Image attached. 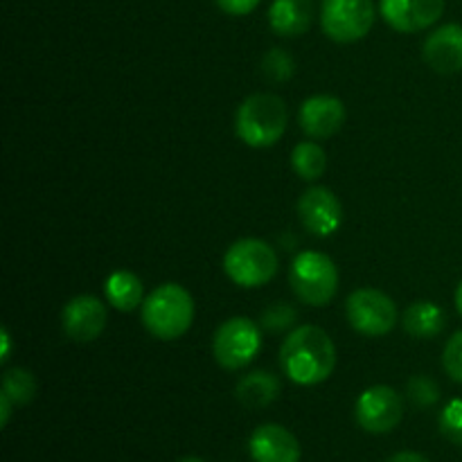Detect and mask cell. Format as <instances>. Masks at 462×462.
Masks as SVG:
<instances>
[{
	"label": "cell",
	"mask_w": 462,
	"mask_h": 462,
	"mask_svg": "<svg viewBox=\"0 0 462 462\" xmlns=\"http://www.w3.org/2000/svg\"><path fill=\"white\" fill-rule=\"evenodd\" d=\"M12 406L14 402L0 391V427H7L9 424V418H12Z\"/></svg>",
	"instance_id": "83f0119b"
},
{
	"label": "cell",
	"mask_w": 462,
	"mask_h": 462,
	"mask_svg": "<svg viewBox=\"0 0 462 462\" xmlns=\"http://www.w3.org/2000/svg\"><path fill=\"white\" fill-rule=\"evenodd\" d=\"M291 167L302 180H319L328 170V153L319 143L305 140L293 147Z\"/></svg>",
	"instance_id": "ffe728a7"
},
{
	"label": "cell",
	"mask_w": 462,
	"mask_h": 462,
	"mask_svg": "<svg viewBox=\"0 0 462 462\" xmlns=\"http://www.w3.org/2000/svg\"><path fill=\"white\" fill-rule=\"evenodd\" d=\"M248 454L255 462H300L298 438L282 424H262L248 440Z\"/></svg>",
	"instance_id": "4fadbf2b"
},
{
	"label": "cell",
	"mask_w": 462,
	"mask_h": 462,
	"mask_svg": "<svg viewBox=\"0 0 462 462\" xmlns=\"http://www.w3.org/2000/svg\"><path fill=\"white\" fill-rule=\"evenodd\" d=\"M298 122H300V129L310 138L325 140L343 126V122H346V106L334 95H314V97L302 102Z\"/></svg>",
	"instance_id": "5bb4252c"
},
{
	"label": "cell",
	"mask_w": 462,
	"mask_h": 462,
	"mask_svg": "<svg viewBox=\"0 0 462 462\" xmlns=\"http://www.w3.org/2000/svg\"><path fill=\"white\" fill-rule=\"evenodd\" d=\"M217 5L230 16H246L260 5V0H217Z\"/></svg>",
	"instance_id": "4316f807"
},
{
	"label": "cell",
	"mask_w": 462,
	"mask_h": 462,
	"mask_svg": "<svg viewBox=\"0 0 462 462\" xmlns=\"http://www.w3.org/2000/svg\"><path fill=\"white\" fill-rule=\"evenodd\" d=\"M108 305L117 311H134L144 302V287L140 278L131 271H116L106 278L104 284Z\"/></svg>",
	"instance_id": "d6986e66"
},
{
	"label": "cell",
	"mask_w": 462,
	"mask_h": 462,
	"mask_svg": "<svg viewBox=\"0 0 462 462\" xmlns=\"http://www.w3.org/2000/svg\"><path fill=\"white\" fill-rule=\"evenodd\" d=\"M404 418V400L391 386H370L359 395L355 404V420L364 431L382 436L397 429Z\"/></svg>",
	"instance_id": "9c48e42d"
},
{
	"label": "cell",
	"mask_w": 462,
	"mask_h": 462,
	"mask_svg": "<svg viewBox=\"0 0 462 462\" xmlns=\"http://www.w3.org/2000/svg\"><path fill=\"white\" fill-rule=\"evenodd\" d=\"M224 271L237 287H264L278 273V253L264 239H237L226 251Z\"/></svg>",
	"instance_id": "5b68a950"
},
{
	"label": "cell",
	"mask_w": 462,
	"mask_h": 462,
	"mask_svg": "<svg viewBox=\"0 0 462 462\" xmlns=\"http://www.w3.org/2000/svg\"><path fill=\"white\" fill-rule=\"evenodd\" d=\"M346 314L352 328L364 337H386L397 325V307L379 289H356L347 296Z\"/></svg>",
	"instance_id": "ba28073f"
},
{
	"label": "cell",
	"mask_w": 462,
	"mask_h": 462,
	"mask_svg": "<svg viewBox=\"0 0 462 462\" xmlns=\"http://www.w3.org/2000/svg\"><path fill=\"white\" fill-rule=\"evenodd\" d=\"M379 12L393 30L413 34L440 21L445 0H379Z\"/></svg>",
	"instance_id": "8fae6325"
},
{
	"label": "cell",
	"mask_w": 462,
	"mask_h": 462,
	"mask_svg": "<svg viewBox=\"0 0 462 462\" xmlns=\"http://www.w3.org/2000/svg\"><path fill=\"white\" fill-rule=\"evenodd\" d=\"M440 431L454 445L462 447V397L451 400L440 413Z\"/></svg>",
	"instance_id": "d4e9b609"
},
{
	"label": "cell",
	"mask_w": 462,
	"mask_h": 462,
	"mask_svg": "<svg viewBox=\"0 0 462 462\" xmlns=\"http://www.w3.org/2000/svg\"><path fill=\"white\" fill-rule=\"evenodd\" d=\"M36 377L27 368H12L3 374V393L14 406L30 404L36 397Z\"/></svg>",
	"instance_id": "44dd1931"
},
{
	"label": "cell",
	"mask_w": 462,
	"mask_h": 462,
	"mask_svg": "<svg viewBox=\"0 0 462 462\" xmlns=\"http://www.w3.org/2000/svg\"><path fill=\"white\" fill-rule=\"evenodd\" d=\"M0 341H3V355H0V364H7V359H9V347H12V338H9L7 328L0 329Z\"/></svg>",
	"instance_id": "f546056e"
},
{
	"label": "cell",
	"mask_w": 462,
	"mask_h": 462,
	"mask_svg": "<svg viewBox=\"0 0 462 462\" xmlns=\"http://www.w3.org/2000/svg\"><path fill=\"white\" fill-rule=\"evenodd\" d=\"M61 323L68 338L90 343L106 328V305L95 296H77L63 307Z\"/></svg>",
	"instance_id": "7c38bea8"
},
{
	"label": "cell",
	"mask_w": 462,
	"mask_h": 462,
	"mask_svg": "<svg viewBox=\"0 0 462 462\" xmlns=\"http://www.w3.org/2000/svg\"><path fill=\"white\" fill-rule=\"evenodd\" d=\"M298 320L296 307H291L289 302H275V305L266 307L262 311L260 325L266 332H284V329L291 328Z\"/></svg>",
	"instance_id": "603a6c76"
},
{
	"label": "cell",
	"mask_w": 462,
	"mask_h": 462,
	"mask_svg": "<svg viewBox=\"0 0 462 462\" xmlns=\"http://www.w3.org/2000/svg\"><path fill=\"white\" fill-rule=\"evenodd\" d=\"M406 395H409V400L413 402L418 409H429V406H433L440 400V388H438V383L433 382L431 377L415 374L413 379H409Z\"/></svg>",
	"instance_id": "cb8c5ba5"
},
{
	"label": "cell",
	"mask_w": 462,
	"mask_h": 462,
	"mask_svg": "<svg viewBox=\"0 0 462 462\" xmlns=\"http://www.w3.org/2000/svg\"><path fill=\"white\" fill-rule=\"evenodd\" d=\"M442 365L454 382L462 383V332H456L447 341L445 352H442Z\"/></svg>",
	"instance_id": "484cf974"
},
{
	"label": "cell",
	"mask_w": 462,
	"mask_h": 462,
	"mask_svg": "<svg viewBox=\"0 0 462 462\" xmlns=\"http://www.w3.org/2000/svg\"><path fill=\"white\" fill-rule=\"evenodd\" d=\"M456 310H458V314L462 316V282L458 284V289H456Z\"/></svg>",
	"instance_id": "4dcf8cb0"
},
{
	"label": "cell",
	"mask_w": 462,
	"mask_h": 462,
	"mask_svg": "<svg viewBox=\"0 0 462 462\" xmlns=\"http://www.w3.org/2000/svg\"><path fill=\"white\" fill-rule=\"evenodd\" d=\"M402 325H404L406 334L420 341H427V338H436L438 334H442L447 325V314L440 305L431 300H420L413 302L409 310L402 316Z\"/></svg>",
	"instance_id": "ac0fdd59"
},
{
	"label": "cell",
	"mask_w": 462,
	"mask_h": 462,
	"mask_svg": "<svg viewBox=\"0 0 462 462\" xmlns=\"http://www.w3.org/2000/svg\"><path fill=\"white\" fill-rule=\"evenodd\" d=\"M289 284L298 300L310 307H325L338 291V269L325 253L305 251L293 260Z\"/></svg>",
	"instance_id": "277c9868"
},
{
	"label": "cell",
	"mask_w": 462,
	"mask_h": 462,
	"mask_svg": "<svg viewBox=\"0 0 462 462\" xmlns=\"http://www.w3.org/2000/svg\"><path fill=\"white\" fill-rule=\"evenodd\" d=\"M140 319L153 338L176 341L192 328L194 298L180 284H161L144 298Z\"/></svg>",
	"instance_id": "7a4b0ae2"
},
{
	"label": "cell",
	"mask_w": 462,
	"mask_h": 462,
	"mask_svg": "<svg viewBox=\"0 0 462 462\" xmlns=\"http://www.w3.org/2000/svg\"><path fill=\"white\" fill-rule=\"evenodd\" d=\"M262 72H264L266 79L275 81V84H284V81L296 75V61H293L287 50L273 48L262 59Z\"/></svg>",
	"instance_id": "7402d4cb"
},
{
	"label": "cell",
	"mask_w": 462,
	"mask_h": 462,
	"mask_svg": "<svg viewBox=\"0 0 462 462\" xmlns=\"http://www.w3.org/2000/svg\"><path fill=\"white\" fill-rule=\"evenodd\" d=\"M424 61L440 75H454L462 70V25L449 23L438 27L424 41Z\"/></svg>",
	"instance_id": "9a60e30c"
},
{
	"label": "cell",
	"mask_w": 462,
	"mask_h": 462,
	"mask_svg": "<svg viewBox=\"0 0 462 462\" xmlns=\"http://www.w3.org/2000/svg\"><path fill=\"white\" fill-rule=\"evenodd\" d=\"M298 217L311 235L329 237L341 228L343 206L332 189L316 185V188L302 192L300 201H298Z\"/></svg>",
	"instance_id": "30bf717a"
},
{
	"label": "cell",
	"mask_w": 462,
	"mask_h": 462,
	"mask_svg": "<svg viewBox=\"0 0 462 462\" xmlns=\"http://www.w3.org/2000/svg\"><path fill=\"white\" fill-rule=\"evenodd\" d=\"M374 16L373 0H323L320 25L337 43H355L373 30Z\"/></svg>",
	"instance_id": "52a82bcc"
},
{
	"label": "cell",
	"mask_w": 462,
	"mask_h": 462,
	"mask_svg": "<svg viewBox=\"0 0 462 462\" xmlns=\"http://www.w3.org/2000/svg\"><path fill=\"white\" fill-rule=\"evenodd\" d=\"M280 365L298 386H319L337 365V347L329 334L316 325H302L284 338Z\"/></svg>",
	"instance_id": "6da1fadb"
},
{
	"label": "cell",
	"mask_w": 462,
	"mask_h": 462,
	"mask_svg": "<svg viewBox=\"0 0 462 462\" xmlns=\"http://www.w3.org/2000/svg\"><path fill=\"white\" fill-rule=\"evenodd\" d=\"M386 462H429V458L418 454V451H400V454L391 456Z\"/></svg>",
	"instance_id": "f1b7e54d"
},
{
	"label": "cell",
	"mask_w": 462,
	"mask_h": 462,
	"mask_svg": "<svg viewBox=\"0 0 462 462\" xmlns=\"http://www.w3.org/2000/svg\"><path fill=\"white\" fill-rule=\"evenodd\" d=\"M280 393H282V383L266 370H253V373L244 374L235 388V397L246 409H266L278 400Z\"/></svg>",
	"instance_id": "e0dca14e"
},
{
	"label": "cell",
	"mask_w": 462,
	"mask_h": 462,
	"mask_svg": "<svg viewBox=\"0 0 462 462\" xmlns=\"http://www.w3.org/2000/svg\"><path fill=\"white\" fill-rule=\"evenodd\" d=\"M314 18L311 0H273L269 9L271 30L280 36H300Z\"/></svg>",
	"instance_id": "2e32d148"
},
{
	"label": "cell",
	"mask_w": 462,
	"mask_h": 462,
	"mask_svg": "<svg viewBox=\"0 0 462 462\" xmlns=\"http://www.w3.org/2000/svg\"><path fill=\"white\" fill-rule=\"evenodd\" d=\"M289 111L282 97L273 93L248 95L235 116V131L239 140L253 149L273 147L284 135Z\"/></svg>",
	"instance_id": "3957f363"
},
{
	"label": "cell",
	"mask_w": 462,
	"mask_h": 462,
	"mask_svg": "<svg viewBox=\"0 0 462 462\" xmlns=\"http://www.w3.org/2000/svg\"><path fill=\"white\" fill-rule=\"evenodd\" d=\"M176 462H206V460L197 458V456H188V458H180V460H176Z\"/></svg>",
	"instance_id": "1f68e13d"
},
{
	"label": "cell",
	"mask_w": 462,
	"mask_h": 462,
	"mask_svg": "<svg viewBox=\"0 0 462 462\" xmlns=\"http://www.w3.org/2000/svg\"><path fill=\"white\" fill-rule=\"evenodd\" d=\"M262 347V332L246 316L224 320L212 337V355L226 370H242Z\"/></svg>",
	"instance_id": "8992f818"
}]
</instances>
